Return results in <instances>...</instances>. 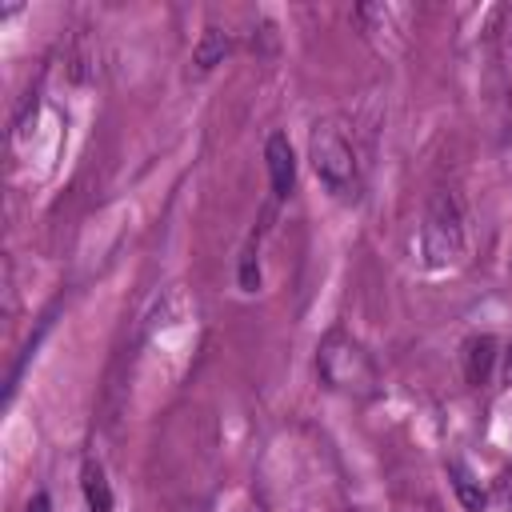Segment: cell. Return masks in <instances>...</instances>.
Here are the masks:
<instances>
[{
  "mask_svg": "<svg viewBox=\"0 0 512 512\" xmlns=\"http://www.w3.org/2000/svg\"><path fill=\"white\" fill-rule=\"evenodd\" d=\"M316 372L332 392H344L356 400L380 396V368H376L372 352L344 328L324 332V340L316 348Z\"/></svg>",
  "mask_w": 512,
  "mask_h": 512,
  "instance_id": "cell-1",
  "label": "cell"
},
{
  "mask_svg": "<svg viewBox=\"0 0 512 512\" xmlns=\"http://www.w3.org/2000/svg\"><path fill=\"white\" fill-rule=\"evenodd\" d=\"M308 160L316 180L336 196V200H356L360 192V164H356V148L344 136L340 124L332 120H316L308 132Z\"/></svg>",
  "mask_w": 512,
  "mask_h": 512,
  "instance_id": "cell-2",
  "label": "cell"
},
{
  "mask_svg": "<svg viewBox=\"0 0 512 512\" xmlns=\"http://www.w3.org/2000/svg\"><path fill=\"white\" fill-rule=\"evenodd\" d=\"M464 252V220H460V204L452 200V192H436L424 208V224H420V256L424 268H448L456 264Z\"/></svg>",
  "mask_w": 512,
  "mask_h": 512,
  "instance_id": "cell-3",
  "label": "cell"
},
{
  "mask_svg": "<svg viewBox=\"0 0 512 512\" xmlns=\"http://www.w3.org/2000/svg\"><path fill=\"white\" fill-rule=\"evenodd\" d=\"M264 164H268L272 196H276V200L292 196V188H296V152H292V144H288L284 132H272V136L264 140Z\"/></svg>",
  "mask_w": 512,
  "mask_h": 512,
  "instance_id": "cell-4",
  "label": "cell"
},
{
  "mask_svg": "<svg viewBox=\"0 0 512 512\" xmlns=\"http://www.w3.org/2000/svg\"><path fill=\"white\" fill-rule=\"evenodd\" d=\"M80 492H84L88 512H112V504H116L112 484H108V472H104V464L92 460V456H88L84 468H80Z\"/></svg>",
  "mask_w": 512,
  "mask_h": 512,
  "instance_id": "cell-5",
  "label": "cell"
},
{
  "mask_svg": "<svg viewBox=\"0 0 512 512\" xmlns=\"http://www.w3.org/2000/svg\"><path fill=\"white\" fill-rule=\"evenodd\" d=\"M232 52V40H228V32L224 28H216V24H208L204 32H200V44H196V52H192V72L196 76H204V72H212L216 64H224V56Z\"/></svg>",
  "mask_w": 512,
  "mask_h": 512,
  "instance_id": "cell-6",
  "label": "cell"
},
{
  "mask_svg": "<svg viewBox=\"0 0 512 512\" xmlns=\"http://www.w3.org/2000/svg\"><path fill=\"white\" fill-rule=\"evenodd\" d=\"M492 360H496V340L492 336H472L464 344V376L472 388H480L492 372Z\"/></svg>",
  "mask_w": 512,
  "mask_h": 512,
  "instance_id": "cell-7",
  "label": "cell"
},
{
  "mask_svg": "<svg viewBox=\"0 0 512 512\" xmlns=\"http://www.w3.org/2000/svg\"><path fill=\"white\" fill-rule=\"evenodd\" d=\"M448 480H452L456 500H460L468 512H480V508L488 504V492L480 488V480L472 476V468H468L464 460H448Z\"/></svg>",
  "mask_w": 512,
  "mask_h": 512,
  "instance_id": "cell-8",
  "label": "cell"
},
{
  "mask_svg": "<svg viewBox=\"0 0 512 512\" xmlns=\"http://www.w3.org/2000/svg\"><path fill=\"white\" fill-rule=\"evenodd\" d=\"M240 288L244 292H256L260 288V264H256V252L252 248L240 256Z\"/></svg>",
  "mask_w": 512,
  "mask_h": 512,
  "instance_id": "cell-9",
  "label": "cell"
},
{
  "mask_svg": "<svg viewBox=\"0 0 512 512\" xmlns=\"http://www.w3.org/2000/svg\"><path fill=\"white\" fill-rule=\"evenodd\" d=\"M24 512H52V500H48V492H36L32 500H28V508Z\"/></svg>",
  "mask_w": 512,
  "mask_h": 512,
  "instance_id": "cell-10",
  "label": "cell"
},
{
  "mask_svg": "<svg viewBox=\"0 0 512 512\" xmlns=\"http://www.w3.org/2000/svg\"><path fill=\"white\" fill-rule=\"evenodd\" d=\"M504 384H512V344H508V352H504Z\"/></svg>",
  "mask_w": 512,
  "mask_h": 512,
  "instance_id": "cell-11",
  "label": "cell"
}]
</instances>
